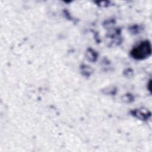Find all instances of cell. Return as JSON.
<instances>
[{"label":"cell","instance_id":"1","mask_svg":"<svg viewBox=\"0 0 152 152\" xmlns=\"http://www.w3.org/2000/svg\"><path fill=\"white\" fill-rule=\"evenodd\" d=\"M151 53V46L148 41L141 42L135 47L132 52V56L136 59H142L148 56Z\"/></svg>","mask_w":152,"mask_h":152}]
</instances>
